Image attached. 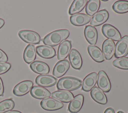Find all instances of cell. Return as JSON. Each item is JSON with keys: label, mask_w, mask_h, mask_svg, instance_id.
Here are the masks:
<instances>
[{"label": "cell", "mask_w": 128, "mask_h": 113, "mask_svg": "<svg viewBox=\"0 0 128 113\" xmlns=\"http://www.w3.org/2000/svg\"><path fill=\"white\" fill-rule=\"evenodd\" d=\"M69 35L70 31L68 29L56 30L46 35L43 39V42L46 45L55 46L64 41Z\"/></svg>", "instance_id": "6da1fadb"}, {"label": "cell", "mask_w": 128, "mask_h": 113, "mask_svg": "<svg viewBox=\"0 0 128 113\" xmlns=\"http://www.w3.org/2000/svg\"><path fill=\"white\" fill-rule=\"evenodd\" d=\"M82 85L81 80L72 77L60 78L57 83L56 87L59 90L70 91L80 88Z\"/></svg>", "instance_id": "7a4b0ae2"}, {"label": "cell", "mask_w": 128, "mask_h": 113, "mask_svg": "<svg viewBox=\"0 0 128 113\" xmlns=\"http://www.w3.org/2000/svg\"><path fill=\"white\" fill-rule=\"evenodd\" d=\"M18 36L24 41L32 44H38L40 40L39 34L30 30H22L18 32Z\"/></svg>", "instance_id": "3957f363"}, {"label": "cell", "mask_w": 128, "mask_h": 113, "mask_svg": "<svg viewBox=\"0 0 128 113\" xmlns=\"http://www.w3.org/2000/svg\"><path fill=\"white\" fill-rule=\"evenodd\" d=\"M128 54V35L123 36L115 46L114 56L116 58L124 57Z\"/></svg>", "instance_id": "277c9868"}, {"label": "cell", "mask_w": 128, "mask_h": 113, "mask_svg": "<svg viewBox=\"0 0 128 113\" xmlns=\"http://www.w3.org/2000/svg\"><path fill=\"white\" fill-rule=\"evenodd\" d=\"M104 35L112 40L118 41L121 38V34L117 28L110 24H104L102 28Z\"/></svg>", "instance_id": "5b68a950"}, {"label": "cell", "mask_w": 128, "mask_h": 113, "mask_svg": "<svg viewBox=\"0 0 128 113\" xmlns=\"http://www.w3.org/2000/svg\"><path fill=\"white\" fill-rule=\"evenodd\" d=\"M33 82L30 80H25L18 84L14 88L13 93L17 96H22L28 93L33 86Z\"/></svg>", "instance_id": "8992f818"}, {"label": "cell", "mask_w": 128, "mask_h": 113, "mask_svg": "<svg viewBox=\"0 0 128 113\" xmlns=\"http://www.w3.org/2000/svg\"><path fill=\"white\" fill-rule=\"evenodd\" d=\"M97 85L98 88L104 92L107 93L110 90L111 84L110 80L106 73L103 70H100L98 73Z\"/></svg>", "instance_id": "52a82bcc"}, {"label": "cell", "mask_w": 128, "mask_h": 113, "mask_svg": "<svg viewBox=\"0 0 128 113\" xmlns=\"http://www.w3.org/2000/svg\"><path fill=\"white\" fill-rule=\"evenodd\" d=\"M40 106L45 110L56 111L64 107V104L52 98H48L41 101Z\"/></svg>", "instance_id": "ba28073f"}, {"label": "cell", "mask_w": 128, "mask_h": 113, "mask_svg": "<svg viewBox=\"0 0 128 113\" xmlns=\"http://www.w3.org/2000/svg\"><path fill=\"white\" fill-rule=\"evenodd\" d=\"M70 67V63L68 60H60L55 65L53 69L52 74L56 78H60L66 73Z\"/></svg>", "instance_id": "9c48e42d"}, {"label": "cell", "mask_w": 128, "mask_h": 113, "mask_svg": "<svg viewBox=\"0 0 128 113\" xmlns=\"http://www.w3.org/2000/svg\"><path fill=\"white\" fill-rule=\"evenodd\" d=\"M36 83L39 86L50 87L54 86L58 82L56 78L50 75H40L36 77Z\"/></svg>", "instance_id": "30bf717a"}, {"label": "cell", "mask_w": 128, "mask_h": 113, "mask_svg": "<svg viewBox=\"0 0 128 113\" xmlns=\"http://www.w3.org/2000/svg\"><path fill=\"white\" fill-rule=\"evenodd\" d=\"M109 13L106 9H102L96 13L91 18L90 24L92 26H99L107 21Z\"/></svg>", "instance_id": "8fae6325"}, {"label": "cell", "mask_w": 128, "mask_h": 113, "mask_svg": "<svg viewBox=\"0 0 128 113\" xmlns=\"http://www.w3.org/2000/svg\"><path fill=\"white\" fill-rule=\"evenodd\" d=\"M102 51L105 58L106 60H110L114 54L115 43L111 39L105 40L102 45Z\"/></svg>", "instance_id": "7c38bea8"}, {"label": "cell", "mask_w": 128, "mask_h": 113, "mask_svg": "<svg viewBox=\"0 0 128 113\" xmlns=\"http://www.w3.org/2000/svg\"><path fill=\"white\" fill-rule=\"evenodd\" d=\"M68 58L72 67L76 70H80L82 66V60L79 52L76 49H72L68 55Z\"/></svg>", "instance_id": "4fadbf2b"}, {"label": "cell", "mask_w": 128, "mask_h": 113, "mask_svg": "<svg viewBox=\"0 0 128 113\" xmlns=\"http://www.w3.org/2000/svg\"><path fill=\"white\" fill-rule=\"evenodd\" d=\"M98 74L96 72H92L88 74L82 82V89L84 91L88 92L94 87L97 82Z\"/></svg>", "instance_id": "5bb4252c"}, {"label": "cell", "mask_w": 128, "mask_h": 113, "mask_svg": "<svg viewBox=\"0 0 128 113\" xmlns=\"http://www.w3.org/2000/svg\"><path fill=\"white\" fill-rule=\"evenodd\" d=\"M84 101V97L82 94L76 96L70 102L68 110L71 113H76L79 112L82 107Z\"/></svg>", "instance_id": "9a60e30c"}, {"label": "cell", "mask_w": 128, "mask_h": 113, "mask_svg": "<svg viewBox=\"0 0 128 113\" xmlns=\"http://www.w3.org/2000/svg\"><path fill=\"white\" fill-rule=\"evenodd\" d=\"M36 52L40 57L45 59L52 58L56 55L55 49L53 47L46 45L37 46Z\"/></svg>", "instance_id": "2e32d148"}, {"label": "cell", "mask_w": 128, "mask_h": 113, "mask_svg": "<svg viewBox=\"0 0 128 113\" xmlns=\"http://www.w3.org/2000/svg\"><path fill=\"white\" fill-rule=\"evenodd\" d=\"M30 93L32 97L37 99H44L49 98L51 95L48 90L39 86H33Z\"/></svg>", "instance_id": "e0dca14e"}, {"label": "cell", "mask_w": 128, "mask_h": 113, "mask_svg": "<svg viewBox=\"0 0 128 113\" xmlns=\"http://www.w3.org/2000/svg\"><path fill=\"white\" fill-rule=\"evenodd\" d=\"M90 16L84 13H77L72 15L70 17V21L71 23L75 26L84 25L91 20Z\"/></svg>", "instance_id": "ac0fdd59"}, {"label": "cell", "mask_w": 128, "mask_h": 113, "mask_svg": "<svg viewBox=\"0 0 128 113\" xmlns=\"http://www.w3.org/2000/svg\"><path fill=\"white\" fill-rule=\"evenodd\" d=\"M72 48L71 42L66 40L62 41L59 45L58 50V59L60 60H64L70 54Z\"/></svg>", "instance_id": "d6986e66"}, {"label": "cell", "mask_w": 128, "mask_h": 113, "mask_svg": "<svg viewBox=\"0 0 128 113\" xmlns=\"http://www.w3.org/2000/svg\"><path fill=\"white\" fill-rule=\"evenodd\" d=\"M30 68L32 71L40 75H46L50 72L48 65L40 61H36L32 62L30 65Z\"/></svg>", "instance_id": "ffe728a7"}, {"label": "cell", "mask_w": 128, "mask_h": 113, "mask_svg": "<svg viewBox=\"0 0 128 113\" xmlns=\"http://www.w3.org/2000/svg\"><path fill=\"white\" fill-rule=\"evenodd\" d=\"M84 35L87 41L92 45H95L98 40V32L96 29L90 25L86 26Z\"/></svg>", "instance_id": "44dd1931"}, {"label": "cell", "mask_w": 128, "mask_h": 113, "mask_svg": "<svg viewBox=\"0 0 128 113\" xmlns=\"http://www.w3.org/2000/svg\"><path fill=\"white\" fill-rule=\"evenodd\" d=\"M52 98L64 103H68L72 101L74 97L70 91L58 90L54 92L51 94Z\"/></svg>", "instance_id": "7402d4cb"}, {"label": "cell", "mask_w": 128, "mask_h": 113, "mask_svg": "<svg viewBox=\"0 0 128 113\" xmlns=\"http://www.w3.org/2000/svg\"><path fill=\"white\" fill-rule=\"evenodd\" d=\"M88 51L90 56L96 62L100 63L104 61L105 57L102 51L97 46L88 45Z\"/></svg>", "instance_id": "603a6c76"}, {"label": "cell", "mask_w": 128, "mask_h": 113, "mask_svg": "<svg viewBox=\"0 0 128 113\" xmlns=\"http://www.w3.org/2000/svg\"><path fill=\"white\" fill-rule=\"evenodd\" d=\"M92 99L98 103L105 105L108 102L107 98L102 91L97 87H94L90 91Z\"/></svg>", "instance_id": "cb8c5ba5"}, {"label": "cell", "mask_w": 128, "mask_h": 113, "mask_svg": "<svg viewBox=\"0 0 128 113\" xmlns=\"http://www.w3.org/2000/svg\"><path fill=\"white\" fill-rule=\"evenodd\" d=\"M24 60L26 63L33 62L36 57V50L32 44H28L24 52Z\"/></svg>", "instance_id": "d4e9b609"}, {"label": "cell", "mask_w": 128, "mask_h": 113, "mask_svg": "<svg viewBox=\"0 0 128 113\" xmlns=\"http://www.w3.org/2000/svg\"><path fill=\"white\" fill-rule=\"evenodd\" d=\"M88 1L87 0H74L69 8L68 13L70 15L78 13L84 8Z\"/></svg>", "instance_id": "484cf974"}, {"label": "cell", "mask_w": 128, "mask_h": 113, "mask_svg": "<svg viewBox=\"0 0 128 113\" xmlns=\"http://www.w3.org/2000/svg\"><path fill=\"white\" fill-rule=\"evenodd\" d=\"M100 0H90L88 1L86 6V12L87 15L92 16L98 12L100 7Z\"/></svg>", "instance_id": "4316f807"}, {"label": "cell", "mask_w": 128, "mask_h": 113, "mask_svg": "<svg viewBox=\"0 0 128 113\" xmlns=\"http://www.w3.org/2000/svg\"><path fill=\"white\" fill-rule=\"evenodd\" d=\"M113 10L118 13H124L128 12V1L118 0L112 5Z\"/></svg>", "instance_id": "83f0119b"}, {"label": "cell", "mask_w": 128, "mask_h": 113, "mask_svg": "<svg viewBox=\"0 0 128 113\" xmlns=\"http://www.w3.org/2000/svg\"><path fill=\"white\" fill-rule=\"evenodd\" d=\"M14 106V103L12 99L4 100L0 102V113H5L11 111Z\"/></svg>", "instance_id": "f1b7e54d"}, {"label": "cell", "mask_w": 128, "mask_h": 113, "mask_svg": "<svg viewBox=\"0 0 128 113\" xmlns=\"http://www.w3.org/2000/svg\"><path fill=\"white\" fill-rule=\"evenodd\" d=\"M112 65L120 69L128 70V57L118 58L112 62Z\"/></svg>", "instance_id": "f546056e"}, {"label": "cell", "mask_w": 128, "mask_h": 113, "mask_svg": "<svg viewBox=\"0 0 128 113\" xmlns=\"http://www.w3.org/2000/svg\"><path fill=\"white\" fill-rule=\"evenodd\" d=\"M11 68V64L8 62H0V75L7 72Z\"/></svg>", "instance_id": "4dcf8cb0"}, {"label": "cell", "mask_w": 128, "mask_h": 113, "mask_svg": "<svg viewBox=\"0 0 128 113\" xmlns=\"http://www.w3.org/2000/svg\"><path fill=\"white\" fill-rule=\"evenodd\" d=\"M8 61V57L6 53L0 49V62H6Z\"/></svg>", "instance_id": "1f68e13d"}, {"label": "cell", "mask_w": 128, "mask_h": 113, "mask_svg": "<svg viewBox=\"0 0 128 113\" xmlns=\"http://www.w3.org/2000/svg\"><path fill=\"white\" fill-rule=\"evenodd\" d=\"M4 88L2 81L0 77V96H3L4 95Z\"/></svg>", "instance_id": "d6a6232c"}, {"label": "cell", "mask_w": 128, "mask_h": 113, "mask_svg": "<svg viewBox=\"0 0 128 113\" xmlns=\"http://www.w3.org/2000/svg\"><path fill=\"white\" fill-rule=\"evenodd\" d=\"M104 113H114V110L112 108H108L105 110Z\"/></svg>", "instance_id": "836d02e7"}, {"label": "cell", "mask_w": 128, "mask_h": 113, "mask_svg": "<svg viewBox=\"0 0 128 113\" xmlns=\"http://www.w3.org/2000/svg\"><path fill=\"white\" fill-rule=\"evenodd\" d=\"M4 24V21L2 18H0V28H1Z\"/></svg>", "instance_id": "e575fe53"}, {"label": "cell", "mask_w": 128, "mask_h": 113, "mask_svg": "<svg viewBox=\"0 0 128 113\" xmlns=\"http://www.w3.org/2000/svg\"><path fill=\"white\" fill-rule=\"evenodd\" d=\"M5 113H22L18 111H10Z\"/></svg>", "instance_id": "d590c367"}, {"label": "cell", "mask_w": 128, "mask_h": 113, "mask_svg": "<svg viewBox=\"0 0 128 113\" xmlns=\"http://www.w3.org/2000/svg\"><path fill=\"white\" fill-rule=\"evenodd\" d=\"M117 113H124L122 111H118V112Z\"/></svg>", "instance_id": "8d00e7d4"}, {"label": "cell", "mask_w": 128, "mask_h": 113, "mask_svg": "<svg viewBox=\"0 0 128 113\" xmlns=\"http://www.w3.org/2000/svg\"><path fill=\"white\" fill-rule=\"evenodd\" d=\"M102 1H107L108 0H102Z\"/></svg>", "instance_id": "74e56055"}]
</instances>
